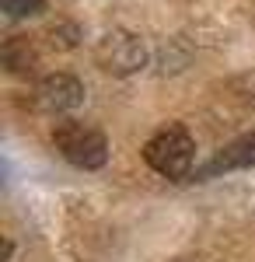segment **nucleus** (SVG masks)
<instances>
[{"label":"nucleus","instance_id":"1","mask_svg":"<svg viewBox=\"0 0 255 262\" xmlns=\"http://www.w3.org/2000/svg\"><path fill=\"white\" fill-rule=\"evenodd\" d=\"M193 158H196V143L185 126H164L143 147V161L157 175H168V179H185L193 168Z\"/></svg>","mask_w":255,"mask_h":262},{"label":"nucleus","instance_id":"2","mask_svg":"<svg viewBox=\"0 0 255 262\" xmlns=\"http://www.w3.org/2000/svg\"><path fill=\"white\" fill-rule=\"evenodd\" d=\"M53 143L56 150L77 168H101L109 158V143L95 126H84L77 119H59L53 126Z\"/></svg>","mask_w":255,"mask_h":262},{"label":"nucleus","instance_id":"3","mask_svg":"<svg viewBox=\"0 0 255 262\" xmlns=\"http://www.w3.org/2000/svg\"><path fill=\"white\" fill-rule=\"evenodd\" d=\"M84 101V84L74 77V74H49L42 77L39 88H35V105L42 112H70Z\"/></svg>","mask_w":255,"mask_h":262},{"label":"nucleus","instance_id":"4","mask_svg":"<svg viewBox=\"0 0 255 262\" xmlns=\"http://www.w3.org/2000/svg\"><path fill=\"white\" fill-rule=\"evenodd\" d=\"M98 60L109 74H133L137 67H143V46L133 35H109L98 49Z\"/></svg>","mask_w":255,"mask_h":262},{"label":"nucleus","instance_id":"5","mask_svg":"<svg viewBox=\"0 0 255 262\" xmlns=\"http://www.w3.org/2000/svg\"><path fill=\"white\" fill-rule=\"evenodd\" d=\"M252 164H255V133H245V137L231 140L227 147H220V150H217V158L203 168V175L238 171V168H252Z\"/></svg>","mask_w":255,"mask_h":262},{"label":"nucleus","instance_id":"6","mask_svg":"<svg viewBox=\"0 0 255 262\" xmlns=\"http://www.w3.org/2000/svg\"><path fill=\"white\" fill-rule=\"evenodd\" d=\"M32 63H35V53H32L28 39L14 35V39L4 46V67H7L11 74H28V70H32Z\"/></svg>","mask_w":255,"mask_h":262},{"label":"nucleus","instance_id":"7","mask_svg":"<svg viewBox=\"0 0 255 262\" xmlns=\"http://www.w3.org/2000/svg\"><path fill=\"white\" fill-rule=\"evenodd\" d=\"M46 7V0H0V11L7 18H28V14H39Z\"/></svg>","mask_w":255,"mask_h":262}]
</instances>
